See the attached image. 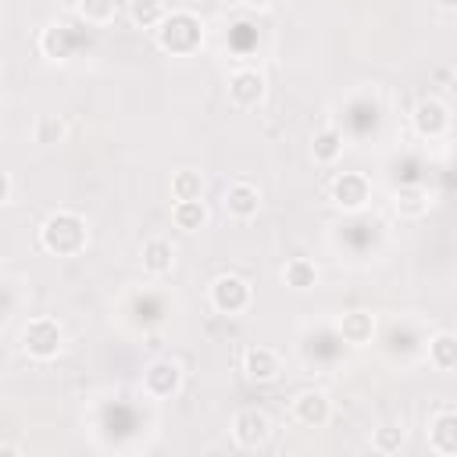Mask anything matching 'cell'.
<instances>
[{"mask_svg": "<svg viewBox=\"0 0 457 457\" xmlns=\"http://www.w3.org/2000/svg\"><path fill=\"white\" fill-rule=\"evenodd\" d=\"M86 243H89V228H86V218L75 214V211H54L39 225V246L46 253L75 257V253L86 250Z\"/></svg>", "mask_w": 457, "mask_h": 457, "instance_id": "6da1fadb", "label": "cell"}, {"mask_svg": "<svg viewBox=\"0 0 457 457\" xmlns=\"http://www.w3.org/2000/svg\"><path fill=\"white\" fill-rule=\"evenodd\" d=\"M164 54H193L204 46V21L189 7H168L164 21L154 29Z\"/></svg>", "mask_w": 457, "mask_h": 457, "instance_id": "7a4b0ae2", "label": "cell"}, {"mask_svg": "<svg viewBox=\"0 0 457 457\" xmlns=\"http://www.w3.org/2000/svg\"><path fill=\"white\" fill-rule=\"evenodd\" d=\"M21 346L32 361H54L61 350H64V328L57 318H32L25 328H21Z\"/></svg>", "mask_w": 457, "mask_h": 457, "instance_id": "3957f363", "label": "cell"}, {"mask_svg": "<svg viewBox=\"0 0 457 457\" xmlns=\"http://www.w3.org/2000/svg\"><path fill=\"white\" fill-rule=\"evenodd\" d=\"M207 300H211V307L218 314H243L250 307V300H253V289L239 275H218L211 282V289H207Z\"/></svg>", "mask_w": 457, "mask_h": 457, "instance_id": "277c9868", "label": "cell"}, {"mask_svg": "<svg viewBox=\"0 0 457 457\" xmlns=\"http://www.w3.org/2000/svg\"><path fill=\"white\" fill-rule=\"evenodd\" d=\"M228 428H232L236 446H243V450H257V446H264V443L271 439V418H268L261 407H243V411H236Z\"/></svg>", "mask_w": 457, "mask_h": 457, "instance_id": "5b68a950", "label": "cell"}, {"mask_svg": "<svg viewBox=\"0 0 457 457\" xmlns=\"http://www.w3.org/2000/svg\"><path fill=\"white\" fill-rule=\"evenodd\" d=\"M182 389V368L171 357H157L143 368V393L154 400H168Z\"/></svg>", "mask_w": 457, "mask_h": 457, "instance_id": "8992f818", "label": "cell"}, {"mask_svg": "<svg viewBox=\"0 0 457 457\" xmlns=\"http://www.w3.org/2000/svg\"><path fill=\"white\" fill-rule=\"evenodd\" d=\"M368 200H371V182H368V175H361V171H339V175L332 179V204H336L339 211L357 214V211L368 207Z\"/></svg>", "mask_w": 457, "mask_h": 457, "instance_id": "52a82bcc", "label": "cell"}, {"mask_svg": "<svg viewBox=\"0 0 457 457\" xmlns=\"http://www.w3.org/2000/svg\"><path fill=\"white\" fill-rule=\"evenodd\" d=\"M411 121H414V132H418L421 139H439V136H446V129H450V107H446L443 100H436V96H425V100L414 104Z\"/></svg>", "mask_w": 457, "mask_h": 457, "instance_id": "ba28073f", "label": "cell"}, {"mask_svg": "<svg viewBox=\"0 0 457 457\" xmlns=\"http://www.w3.org/2000/svg\"><path fill=\"white\" fill-rule=\"evenodd\" d=\"M264 89H268V82H264V75L257 68H236L228 75V100L236 107H243V111L257 107L264 100Z\"/></svg>", "mask_w": 457, "mask_h": 457, "instance_id": "9c48e42d", "label": "cell"}, {"mask_svg": "<svg viewBox=\"0 0 457 457\" xmlns=\"http://www.w3.org/2000/svg\"><path fill=\"white\" fill-rule=\"evenodd\" d=\"M221 204H225V214H228V218L250 221V218H257V211H261V189H257L253 182H246V179H236V182L225 186Z\"/></svg>", "mask_w": 457, "mask_h": 457, "instance_id": "30bf717a", "label": "cell"}, {"mask_svg": "<svg viewBox=\"0 0 457 457\" xmlns=\"http://www.w3.org/2000/svg\"><path fill=\"white\" fill-rule=\"evenodd\" d=\"M428 446H432V453H439V457H453L457 453V414H453V407L450 403H443L432 418H428Z\"/></svg>", "mask_w": 457, "mask_h": 457, "instance_id": "8fae6325", "label": "cell"}, {"mask_svg": "<svg viewBox=\"0 0 457 457\" xmlns=\"http://www.w3.org/2000/svg\"><path fill=\"white\" fill-rule=\"evenodd\" d=\"M293 418L303 428H321L332 418V400L321 389H303V393L293 396Z\"/></svg>", "mask_w": 457, "mask_h": 457, "instance_id": "7c38bea8", "label": "cell"}, {"mask_svg": "<svg viewBox=\"0 0 457 457\" xmlns=\"http://www.w3.org/2000/svg\"><path fill=\"white\" fill-rule=\"evenodd\" d=\"M243 371H246L250 382H261L264 386V382H275L282 375V361H278V353L271 346L253 343V346L243 350Z\"/></svg>", "mask_w": 457, "mask_h": 457, "instance_id": "4fadbf2b", "label": "cell"}, {"mask_svg": "<svg viewBox=\"0 0 457 457\" xmlns=\"http://www.w3.org/2000/svg\"><path fill=\"white\" fill-rule=\"evenodd\" d=\"M336 332H339V339H343L346 346H368L371 336H375V318H371L368 311H346V314L339 318Z\"/></svg>", "mask_w": 457, "mask_h": 457, "instance_id": "5bb4252c", "label": "cell"}, {"mask_svg": "<svg viewBox=\"0 0 457 457\" xmlns=\"http://www.w3.org/2000/svg\"><path fill=\"white\" fill-rule=\"evenodd\" d=\"M139 261H143V271H146V275L161 278V275H168V271L175 268V246H171L168 239L154 236V239H146V243H143Z\"/></svg>", "mask_w": 457, "mask_h": 457, "instance_id": "9a60e30c", "label": "cell"}, {"mask_svg": "<svg viewBox=\"0 0 457 457\" xmlns=\"http://www.w3.org/2000/svg\"><path fill=\"white\" fill-rule=\"evenodd\" d=\"M68 11H71V14H79L86 25H96V29L111 25V21L121 14V7H118L114 0H86V4H68Z\"/></svg>", "mask_w": 457, "mask_h": 457, "instance_id": "2e32d148", "label": "cell"}, {"mask_svg": "<svg viewBox=\"0 0 457 457\" xmlns=\"http://www.w3.org/2000/svg\"><path fill=\"white\" fill-rule=\"evenodd\" d=\"M428 364L436 371H453L457 368V336L453 332H436L428 339Z\"/></svg>", "mask_w": 457, "mask_h": 457, "instance_id": "e0dca14e", "label": "cell"}, {"mask_svg": "<svg viewBox=\"0 0 457 457\" xmlns=\"http://www.w3.org/2000/svg\"><path fill=\"white\" fill-rule=\"evenodd\" d=\"M207 204L204 200H182V204H171V221H175V228H182V232H200L204 225H207Z\"/></svg>", "mask_w": 457, "mask_h": 457, "instance_id": "ac0fdd59", "label": "cell"}, {"mask_svg": "<svg viewBox=\"0 0 457 457\" xmlns=\"http://www.w3.org/2000/svg\"><path fill=\"white\" fill-rule=\"evenodd\" d=\"M282 282H286L289 289H296V293L314 289V286H318V268H314V261H307V257H289L286 268H282Z\"/></svg>", "mask_w": 457, "mask_h": 457, "instance_id": "d6986e66", "label": "cell"}, {"mask_svg": "<svg viewBox=\"0 0 457 457\" xmlns=\"http://www.w3.org/2000/svg\"><path fill=\"white\" fill-rule=\"evenodd\" d=\"M311 157H314L318 164H336V161L343 157V132H339V129H321V132H314V139H311Z\"/></svg>", "mask_w": 457, "mask_h": 457, "instance_id": "ffe728a7", "label": "cell"}, {"mask_svg": "<svg viewBox=\"0 0 457 457\" xmlns=\"http://www.w3.org/2000/svg\"><path fill=\"white\" fill-rule=\"evenodd\" d=\"M393 207L400 218H421L428 211V193L421 186H400L393 196Z\"/></svg>", "mask_w": 457, "mask_h": 457, "instance_id": "44dd1931", "label": "cell"}, {"mask_svg": "<svg viewBox=\"0 0 457 457\" xmlns=\"http://www.w3.org/2000/svg\"><path fill=\"white\" fill-rule=\"evenodd\" d=\"M171 200L175 204H182V200H204V179H200V171H193V168L175 171L171 175Z\"/></svg>", "mask_w": 457, "mask_h": 457, "instance_id": "7402d4cb", "label": "cell"}, {"mask_svg": "<svg viewBox=\"0 0 457 457\" xmlns=\"http://www.w3.org/2000/svg\"><path fill=\"white\" fill-rule=\"evenodd\" d=\"M403 425L400 421H382L375 432H371V450L375 453H382V457H389V453H400V446H403Z\"/></svg>", "mask_w": 457, "mask_h": 457, "instance_id": "603a6c76", "label": "cell"}, {"mask_svg": "<svg viewBox=\"0 0 457 457\" xmlns=\"http://www.w3.org/2000/svg\"><path fill=\"white\" fill-rule=\"evenodd\" d=\"M129 14H132V21L139 25V29H157L161 21H164V14H168V4H132L129 7Z\"/></svg>", "mask_w": 457, "mask_h": 457, "instance_id": "cb8c5ba5", "label": "cell"}, {"mask_svg": "<svg viewBox=\"0 0 457 457\" xmlns=\"http://www.w3.org/2000/svg\"><path fill=\"white\" fill-rule=\"evenodd\" d=\"M39 50H43L50 61H64V57H68L64 29H61V25H50V29H43V36H39Z\"/></svg>", "mask_w": 457, "mask_h": 457, "instance_id": "d4e9b609", "label": "cell"}, {"mask_svg": "<svg viewBox=\"0 0 457 457\" xmlns=\"http://www.w3.org/2000/svg\"><path fill=\"white\" fill-rule=\"evenodd\" d=\"M11 189H14V186H11V175L0 168V204H7V200H11Z\"/></svg>", "mask_w": 457, "mask_h": 457, "instance_id": "484cf974", "label": "cell"}, {"mask_svg": "<svg viewBox=\"0 0 457 457\" xmlns=\"http://www.w3.org/2000/svg\"><path fill=\"white\" fill-rule=\"evenodd\" d=\"M0 457H25V453L14 443H0Z\"/></svg>", "mask_w": 457, "mask_h": 457, "instance_id": "4316f807", "label": "cell"}]
</instances>
